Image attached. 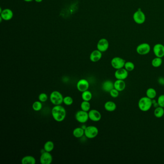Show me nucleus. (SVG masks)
<instances>
[{"label": "nucleus", "mask_w": 164, "mask_h": 164, "mask_svg": "<svg viewBox=\"0 0 164 164\" xmlns=\"http://www.w3.org/2000/svg\"><path fill=\"white\" fill-rule=\"evenodd\" d=\"M75 118L76 120L79 123H85L87 122L89 118L88 112H85L84 111H78L75 115Z\"/></svg>", "instance_id": "6e6552de"}, {"label": "nucleus", "mask_w": 164, "mask_h": 164, "mask_svg": "<svg viewBox=\"0 0 164 164\" xmlns=\"http://www.w3.org/2000/svg\"><path fill=\"white\" fill-rule=\"evenodd\" d=\"M153 101L151 99L147 96L142 97L138 102L139 108L142 112H147L151 108Z\"/></svg>", "instance_id": "f03ea898"}, {"label": "nucleus", "mask_w": 164, "mask_h": 164, "mask_svg": "<svg viewBox=\"0 0 164 164\" xmlns=\"http://www.w3.org/2000/svg\"><path fill=\"white\" fill-rule=\"evenodd\" d=\"M24 1H26V2H30V1H33V0H24Z\"/></svg>", "instance_id": "c9c22d12"}, {"label": "nucleus", "mask_w": 164, "mask_h": 164, "mask_svg": "<svg viewBox=\"0 0 164 164\" xmlns=\"http://www.w3.org/2000/svg\"></svg>", "instance_id": "e433bc0d"}, {"label": "nucleus", "mask_w": 164, "mask_h": 164, "mask_svg": "<svg viewBox=\"0 0 164 164\" xmlns=\"http://www.w3.org/2000/svg\"><path fill=\"white\" fill-rule=\"evenodd\" d=\"M153 50L155 57L162 58L164 57V45L162 44H155L153 47Z\"/></svg>", "instance_id": "9b49d317"}, {"label": "nucleus", "mask_w": 164, "mask_h": 164, "mask_svg": "<svg viewBox=\"0 0 164 164\" xmlns=\"http://www.w3.org/2000/svg\"><path fill=\"white\" fill-rule=\"evenodd\" d=\"M126 62L125 59L120 57H115L112 59L111 64L113 68L117 70L123 68L124 67Z\"/></svg>", "instance_id": "0eeeda50"}, {"label": "nucleus", "mask_w": 164, "mask_h": 164, "mask_svg": "<svg viewBox=\"0 0 164 164\" xmlns=\"http://www.w3.org/2000/svg\"><path fill=\"white\" fill-rule=\"evenodd\" d=\"M109 46V42L105 38H102L99 40L97 44V50L101 52L102 53L105 52L108 49Z\"/></svg>", "instance_id": "ddd939ff"}, {"label": "nucleus", "mask_w": 164, "mask_h": 164, "mask_svg": "<svg viewBox=\"0 0 164 164\" xmlns=\"http://www.w3.org/2000/svg\"><path fill=\"white\" fill-rule=\"evenodd\" d=\"M81 108L82 110L88 112L90 110L91 104L89 102L83 101L82 103H81Z\"/></svg>", "instance_id": "bb28decb"}, {"label": "nucleus", "mask_w": 164, "mask_h": 164, "mask_svg": "<svg viewBox=\"0 0 164 164\" xmlns=\"http://www.w3.org/2000/svg\"><path fill=\"white\" fill-rule=\"evenodd\" d=\"M109 94H110V95L112 97L115 98H117L119 96V91L116 90L114 88L109 92Z\"/></svg>", "instance_id": "473e14b6"}, {"label": "nucleus", "mask_w": 164, "mask_h": 164, "mask_svg": "<svg viewBox=\"0 0 164 164\" xmlns=\"http://www.w3.org/2000/svg\"><path fill=\"white\" fill-rule=\"evenodd\" d=\"M136 52L141 55H145L149 54L151 51V46L146 42L142 43L136 47Z\"/></svg>", "instance_id": "423d86ee"}, {"label": "nucleus", "mask_w": 164, "mask_h": 164, "mask_svg": "<svg viewBox=\"0 0 164 164\" xmlns=\"http://www.w3.org/2000/svg\"><path fill=\"white\" fill-rule=\"evenodd\" d=\"M66 114L65 108L61 105H54L52 110V115L57 122L63 121L65 119Z\"/></svg>", "instance_id": "f257e3e1"}, {"label": "nucleus", "mask_w": 164, "mask_h": 164, "mask_svg": "<svg viewBox=\"0 0 164 164\" xmlns=\"http://www.w3.org/2000/svg\"></svg>", "instance_id": "4c0bfd02"}, {"label": "nucleus", "mask_w": 164, "mask_h": 164, "mask_svg": "<svg viewBox=\"0 0 164 164\" xmlns=\"http://www.w3.org/2000/svg\"><path fill=\"white\" fill-rule=\"evenodd\" d=\"M63 99L64 97L62 94L57 91H53L50 94V101L54 105H61L63 103Z\"/></svg>", "instance_id": "7ed1b4c3"}, {"label": "nucleus", "mask_w": 164, "mask_h": 164, "mask_svg": "<svg viewBox=\"0 0 164 164\" xmlns=\"http://www.w3.org/2000/svg\"><path fill=\"white\" fill-rule=\"evenodd\" d=\"M38 100L42 103L47 101L48 100V96L45 93H41L38 95Z\"/></svg>", "instance_id": "7c9ffc66"}, {"label": "nucleus", "mask_w": 164, "mask_h": 164, "mask_svg": "<svg viewBox=\"0 0 164 164\" xmlns=\"http://www.w3.org/2000/svg\"><path fill=\"white\" fill-rule=\"evenodd\" d=\"M54 148V142L51 141L46 142L44 145V149L45 151L51 152L52 151Z\"/></svg>", "instance_id": "393cba45"}, {"label": "nucleus", "mask_w": 164, "mask_h": 164, "mask_svg": "<svg viewBox=\"0 0 164 164\" xmlns=\"http://www.w3.org/2000/svg\"><path fill=\"white\" fill-rule=\"evenodd\" d=\"M73 136L76 138L82 137L84 135V130L81 127H78L75 128L73 131Z\"/></svg>", "instance_id": "412c9836"}, {"label": "nucleus", "mask_w": 164, "mask_h": 164, "mask_svg": "<svg viewBox=\"0 0 164 164\" xmlns=\"http://www.w3.org/2000/svg\"><path fill=\"white\" fill-rule=\"evenodd\" d=\"M21 163L22 164H35L36 163V159L31 155H26L22 158Z\"/></svg>", "instance_id": "aec40b11"}, {"label": "nucleus", "mask_w": 164, "mask_h": 164, "mask_svg": "<svg viewBox=\"0 0 164 164\" xmlns=\"http://www.w3.org/2000/svg\"><path fill=\"white\" fill-rule=\"evenodd\" d=\"M35 1H36V2H37V3H41L43 0H35Z\"/></svg>", "instance_id": "f704fd0d"}, {"label": "nucleus", "mask_w": 164, "mask_h": 164, "mask_svg": "<svg viewBox=\"0 0 164 164\" xmlns=\"http://www.w3.org/2000/svg\"><path fill=\"white\" fill-rule=\"evenodd\" d=\"M146 95L147 97L152 100L155 99L157 95V92L155 89L150 88L146 90Z\"/></svg>", "instance_id": "5701e85b"}, {"label": "nucleus", "mask_w": 164, "mask_h": 164, "mask_svg": "<svg viewBox=\"0 0 164 164\" xmlns=\"http://www.w3.org/2000/svg\"><path fill=\"white\" fill-rule=\"evenodd\" d=\"M99 133V130L97 127L94 126H89L84 130V135L88 139L95 138Z\"/></svg>", "instance_id": "20e7f679"}, {"label": "nucleus", "mask_w": 164, "mask_h": 164, "mask_svg": "<svg viewBox=\"0 0 164 164\" xmlns=\"http://www.w3.org/2000/svg\"><path fill=\"white\" fill-rule=\"evenodd\" d=\"M104 107L105 110L111 112L115 110L117 108V105L114 102L107 101L104 104Z\"/></svg>", "instance_id": "6ab92c4d"}, {"label": "nucleus", "mask_w": 164, "mask_h": 164, "mask_svg": "<svg viewBox=\"0 0 164 164\" xmlns=\"http://www.w3.org/2000/svg\"><path fill=\"white\" fill-rule=\"evenodd\" d=\"M162 63H163V60L162 58L156 57L152 61L151 64L153 67L157 68L160 67L162 64Z\"/></svg>", "instance_id": "a878e982"}, {"label": "nucleus", "mask_w": 164, "mask_h": 164, "mask_svg": "<svg viewBox=\"0 0 164 164\" xmlns=\"http://www.w3.org/2000/svg\"><path fill=\"white\" fill-rule=\"evenodd\" d=\"M63 103L65 105H67V106L72 105L73 103V98L71 97H70V96H65V97H64Z\"/></svg>", "instance_id": "c756f323"}, {"label": "nucleus", "mask_w": 164, "mask_h": 164, "mask_svg": "<svg viewBox=\"0 0 164 164\" xmlns=\"http://www.w3.org/2000/svg\"><path fill=\"white\" fill-rule=\"evenodd\" d=\"M125 69L127 70L128 72H131L134 70L135 68V65L133 62L131 61L126 62L125 64L124 67Z\"/></svg>", "instance_id": "c85d7f7f"}, {"label": "nucleus", "mask_w": 164, "mask_h": 164, "mask_svg": "<svg viewBox=\"0 0 164 164\" xmlns=\"http://www.w3.org/2000/svg\"><path fill=\"white\" fill-rule=\"evenodd\" d=\"M128 76V72L124 67L117 69L115 72V77L117 80H126Z\"/></svg>", "instance_id": "f8f14e48"}, {"label": "nucleus", "mask_w": 164, "mask_h": 164, "mask_svg": "<svg viewBox=\"0 0 164 164\" xmlns=\"http://www.w3.org/2000/svg\"><path fill=\"white\" fill-rule=\"evenodd\" d=\"M88 114L89 119L94 122H98L102 118L101 114L99 111L97 110L96 109H92L89 111Z\"/></svg>", "instance_id": "4468645a"}, {"label": "nucleus", "mask_w": 164, "mask_h": 164, "mask_svg": "<svg viewBox=\"0 0 164 164\" xmlns=\"http://www.w3.org/2000/svg\"><path fill=\"white\" fill-rule=\"evenodd\" d=\"M40 161L41 164H51L53 162V157L50 152H44L41 153Z\"/></svg>", "instance_id": "1a4fd4ad"}, {"label": "nucleus", "mask_w": 164, "mask_h": 164, "mask_svg": "<svg viewBox=\"0 0 164 164\" xmlns=\"http://www.w3.org/2000/svg\"><path fill=\"white\" fill-rule=\"evenodd\" d=\"M42 108V102L40 101L34 102L32 104V108L35 111H39L41 110Z\"/></svg>", "instance_id": "cd10ccee"}, {"label": "nucleus", "mask_w": 164, "mask_h": 164, "mask_svg": "<svg viewBox=\"0 0 164 164\" xmlns=\"http://www.w3.org/2000/svg\"><path fill=\"white\" fill-rule=\"evenodd\" d=\"M157 102L159 107L164 108V94H161L158 97Z\"/></svg>", "instance_id": "2f4dec72"}, {"label": "nucleus", "mask_w": 164, "mask_h": 164, "mask_svg": "<svg viewBox=\"0 0 164 164\" xmlns=\"http://www.w3.org/2000/svg\"><path fill=\"white\" fill-rule=\"evenodd\" d=\"M1 17L0 18L5 21H9L13 18V12L11 9L7 8L3 10L1 8Z\"/></svg>", "instance_id": "2eb2a0df"}, {"label": "nucleus", "mask_w": 164, "mask_h": 164, "mask_svg": "<svg viewBox=\"0 0 164 164\" xmlns=\"http://www.w3.org/2000/svg\"><path fill=\"white\" fill-rule=\"evenodd\" d=\"M81 98H82L83 101L89 102L92 99V94H91V91H89V90H87V91L82 92Z\"/></svg>", "instance_id": "b1692460"}, {"label": "nucleus", "mask_w": 164, "mask_h": 164, "mask_svg": "<svg viewBox=\"0 0 164 164\" xmlns=\"http://www.w3.org/2000/svg\"><path fill=\"white\" fill-rule=\"evenodd\" d=\"M164 108L158 107H156L154 112V114L157 118H161L162 117H164Z\"/></svg>", "instance_id": "4be33fe9"}, {"label": "nucleus", "mask_w": 164, "mask_h": 164, "mask_svg": "<svg viewBox=\"0 0 164 164\" xmlns=\"http://www.w3.org/2000/svg\"><path fill=\"white\" fill-rule=\"evenodd\" d=\"M158 82L159 83V84L164 85V78L160 77L158 80Z\"/></svg>", "instance_id": "72a5a7b5"}, {"label": "nucleus", "mask_w": 164, "mask_h": 164, "mask_svg": "<svg viewBox=\"0 0 164 164\" xmlns=\"http://www.w3.org/2000/svg\"><path fill=\"white\" fill-rule=\"evenodd\" d=\"M126 86L124 80H117L114 82V88L119 92L123 91L126 88Z\"/></svg>", "instance_id": "a211bd4d"}, {"label": "nucleus", "mask_w": 164, "mask_h": 164, "mask_svg": "<svg viewBox=\"0 0 164 164\" xmlns=\"http://www.w3.org/2000/svg\"><path fill=\"white\" fill-rule=\"evenodd\" d=\"M133 19L136 24L141 25L144 24L146 20V16L141 9H139L137 11L135 12L133 15Z\"/></svg>", "instance_id": "39448f33"}, {"label": "nucleus", "mask_w": 164, "mask_h": 164, "mask_svg": "<svg viewBox=\"0 0 164 164\" xmlns=\"http://www.w3.org/2000/svg\"><path fill=\"white\" fill-rule=\"evenodd\" d=\"M90 86L89 82L86 79L82 78L78 81L77 83V88L80 92H84L88 90Z\"/></svg>", "instance_id": "9d476101"}, {"label": "nucleus", "mask_w": 164, "mask_h": 164, "mask_svg": "<svg viewBox=\"0 0 164 164\" xmlns=\"http://www.w3.org/2000/svg\"><path fill=\"white\" fill-rule=\"evenodd\" d=\"M102 88L104 91L109 92L113 89L114 88V82L110 80H107L103 82Z\"/></svg>", "instance_id": "dca6fc26"}, {"label": "nucleus", "mask_w": 164, "mask_h": 164, "mask_svg": "<svg viewBox=\"0 0 164 164\" xmlns=\"http://www.w3.org/2000/svg\"><path fill=\"white\" fill-rule=\"evenodd\" d=\"M102 57V53L98 50H94L90 54V59L92 62H97Z\"/></svg>", "instance_id": "f3484780"}]
</instances>
